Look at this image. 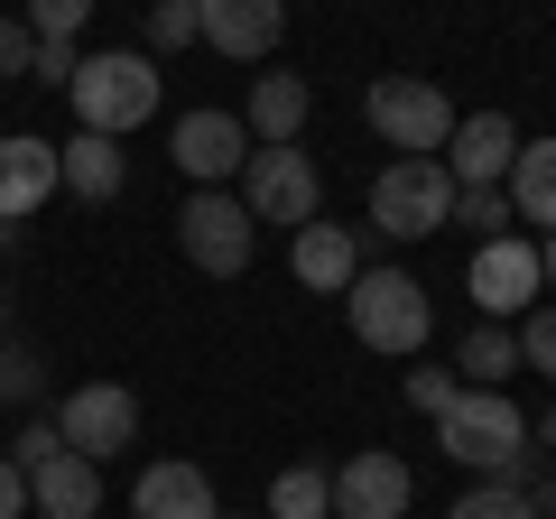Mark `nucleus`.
Masks as SVG:
<instances>
[{
    "label": "nucleus",
    "mask_w": 556,
    "mask_h": 519,
    "mask_svg": "<svg viewBox=\"0 0 556 519\" xmlns=\"http://www.w3.org/2000/svg\"><path fill=\"white\" fill-rule=\"evenodd\" d=\"M65 102H75L84 130L130 140L139 121H159V56H149V47H93V56L75 65V84H65Z\"/></svg>",
    "instance_id": "obj_1"
},
{
    "label": "nucleus",
    "mask_w": 556,
    "mask_h": 519,
    "mask_svg": "<svg viewBox=\"0 0 556 519\" xmlns=\"http://www.w3.org/2000/svg\"><path fill=\"white\" fill-rule=\"evenodd\" d=\"M343 316H353V334L371 343V353H390V362L427 353V334H437L427 279H408V269H371V260H362V279L343 288Z\"/></svg>",
    "instance_id": "obj_2"
},
{
    "label": "nucleus",
    "mask_w": 556,
    "mask_h": 519,
    "mask_svg": "<svg viewBox=\"0 0 556 519\" xmlns=\"http://www.w3.org/2000/svg\"><path fill=\"white\" fill-rule=\"evenodd\" d=\"M437 445L455 473H501V464L529 445V408L510 390H455V408L437 418Z\"/></svg>",
    "instance_id": "obj_3"
},
{
    "label": "nucleus",
    "mask_w": 556,
    "mask_h": 519,
    "mask_svg": "<svg viewBox=\"0 0 556 519\" xmlns=\"http://www.w3.org/2000/svg\"><path fill=\"white\" fill-rule=\"evenodd\" d=\"M455 223V177L445 159H390L371 177V232L380 241H427Z\"/></svg>",
    "instance_id": "obj_4"
},
{
    "label": "nucleus",
    "mask_w": 556,
    "mask_h": 519,
    "mask_svg": "<svg viewBox=\"0 0 556 519\" xmlns=\"http://www.w3.org/2000/svg\"><path fill=\"white\" fill-rule=\"evenodd\" d=\"M241 214L251 223H288V232H298V223H316L325 214V167H316V149H251V159H241Z\"/></svg>",
    "instance_id": "obj_5"
},
{
    "label": "nucleus",
    "mask_w": 556,
    "mask_h": 519,
    "mask_svg": "<svg viewBox=\"0 0 556 519\" xmlns=\"http://www.w3.org/2000/svg\"><path fill=\"white\" fill-rule=\"evenodd\" d=\"M362 112H371V130L399 149V159H437V149L455 140V102H445V84H427V75H380L371 93H362Z\"/></svg>",
    "instance_id": "obj_6"
},
{
    "label": "nucleus",
    "mask_w": 556,
    "mask_h": 519,
    "mask_svg": "<svg viewBox=\"0 0 556 519\" xmlns=\"http://www.w3.org/2000/svg\"><path fill=\"white\" fill-rule=\"evenodd\" d=\"M251 241H260V223L241 214V195H223V186H195V195L177 204V251L195 260L204 279H241V269H251Z\"/></svg>",
    "instance_id": "obj_7"
},
{
    "label": "nucleus",
    "mask_w": 556,
    "mask_h": 519,
    "mask_svg": "<svg viewBox=\"0 0 556 519\" xmlns=\"http://www.w3.org/2000/svg\"><path fill=\"white\" fill-rule=\"evenodd\" d=\"M538 288H547V279H538V241H519V232L482 241L473 269H464V298H473L492 325H519V316L538 306Z\"/></svg>",
    "instance_id": "obj_8"
},
{
    "label": "nucleus",
    "mask_w": 556,
    "mask_h": 519,
    "mask_svg": "<svg viewBox=\"0 0 556 519\" xmlns=\"http://www.w3.org/2000/svg\"><path fill=\"white\" fill-rule=\"evenodd\" d=\"M56 436L75 445V455L112 464L121 445L139 436V400L121 390V380H84V390H65V400H56Z\"/></svg>",
    "instance_id": "obj_9"
},
{
    "label": "nucleus",
    "mask_w": 556,
    "mask_h": 519,
    "mask_svg": "<svg viewBox=\"0 0 556 519\" xmlns=\"http://www.w3.org/2000/svg\"><path fill=\"white\" fill-rule=\"evenodd\" d=\"M408 501H417V473L390 445H362L334 473V519H408Z\"/></svg>",
    "instance_id": "obj_10"
},
{
    "label": "nucleus",
    "mask_w": 556,
    "mask_h": 519,
    "mask_svg": "<svg viewBox=\"0 0 556 519\" xmlns=\"http://www.w3.org/2000/svg\"><path fill=\"white\" fill-rule=\"evenodd\" d=\"M167 159H177L195 186H223V177H241V159H251V130H241V112H177Z\"/></svg>",
    "instance_id": "obj_11"
},
{
    "label": "nucleus",
    "mask_w": 556,
    "mask_h": 519,
    "mask_svg": "<svg viewBox=\"0 0 556 519\" xmlns=\"http://www.w3.org/2000/svg\"><path fill=\"white\" fill-rule=\"evenodd\" d=\"M437 159H445V177H455V195H464V186H501L510 159H519V121L510 112H464L455 140H445Z\"/></svg>",
    "instance_id": "obj_12"
},
{
    "label": "nucleus",
    "mask_w": 556,
    "mask_h": 519,
    "mask_svg": "<svg viewBox=\"0 0 556 519\" xmlns=\"http://www.w3.org/2000/svg\"><path fill=\"white\" fill-rule=\"evenodd\" d=\"M288 269H298V288H316V298H343V288L362 279V232L353 223H298L288 232Z\"/></svg>",
    "instance_id": "obj_13"
},
{
    "label": "nucleus",
    "mask_w": 556,
    "mask_h": 519,
    "mask_svg": "<svg viewBox=\"0 0 556 519\" xmlns=\"http://www.w3.org/2000/svg\"><path fill=\"white\" fill-rule=\"evenodd\" d=\"M195 20H204V47L232 65L269 56L278 38H288V0H195Z\"/></svg>",
    "instance_id": "obj_14"
},
{
    "label": "nucleus",
    "mask_w": 556,
    "mask_h": 519,
    "mask_svg": "<svg viewBox=\"0 0 556 519\" xmlns=\"http://www.w3.org/2000/svg\"><path fill=\"white\" fill-rule=\"evenodd\" d=\"M56 186L84 195V204H112L130 186V149L102 140V130H75V140H56Z\"/></svg>",
    "instance_id": "obj_15"
},
{
    "label": "nucleus",
    "mask_w": 556,
    "mask_h": 519,
    "mask_svg": "<svg viewBox=\"0 0 556 519\" xmlns=\"http://www.w3.org/2000/svg\"><path fill=\"white\" fill-rule=\"evenodd\" d=\"M28 510H38V519H93L102 510V464L75 455V445L47 455L38 473H28Z\"/></svg>",
    "instance_id": "obj_16"
},
{
    "label": "nucleus",
    "mask_w": 556,
    "mask_h": 519,
    "mask_svg": "<svg viewBox=\"0 0 556 519\" xmlns=\"http://www.w3.org/2000/svg\"><path fill=\"white\" fill-rule=\"evenodd\" d=\"M47 195H56V140H38V130L0 140V223H28Z\"/></svg>",
    "instance_id": "obj_17"
},
{
    "label": "nucleus",
    "mask_w": 556,
    "mask_h": 519,
    "mask_svg": "<svg viewBox=\"0 0 556 519\" xmlns=\"http://www.w3.org/2000/svg\"><path fill=\"white\" fill-rule=\"evenodd\" d=\"M306 112H316V84L306 75H260L251 102H241V130H251V149H288L306 130Z\"/></svg>",
    "instance_id": "obj_18"
},
{
    "label": "nucleus",
    "mask_w": 556,
    "mask_h": 519,
    "mask_svg": "<svg viewBox=\"0 0 556 519\" xmlns=\"http://www.w3.org/2000/svg\"><path fill=\"white\" fill-rule=\"evenodd\" d=\"M130 519H214V482L195 464H149L130 482Z\"/></svg>",
    "instance_id": "obj_19"
},
{
    "label": "nucleus",
    "mask_w": 556,
    "mask_h": 519,
    "mask_svg": "<svg viewBox=\"0 0 556 519\" xmlns=\"http://www.w3.org/2000/svg\"><path fill=\"white\" fill-rule=\"evenodd\" d=\"M501 195H510L519 223H538V241L556 232V140H519L510 177H501Z\"/></svg>",
    "instance_id": "obj_20"
},
{
    "label": "nucleus",
    "mask_w": 556,
    "mask_h": 519,
    "mask_svg": "<svg viewBox=\"0 0 556 519\" xmlns=\"http://www.w3.org/2000/svg\"><path fill=\"white\" fill-rule=\"evenodd\" d=\"M510 371H519V334L482 316L473 334H464V353H455V380H464V390H501Z\"/></svg>",
    "instance_id": "obj_21"
},
{
    "label": "nucleus",
    "mask_w": 556,
    "mask_h": 519,
    "mask_svg": "<svg viewBox=\"0 0 556 519\" xmlns=\"http://www.w3.org/2000/svg\"><path fill=\"white\" fill-rule=\"evenodd\" d=\"M269 519H334V473L325 464H288L269 482Z\"/></svg>",
    "instance_id": "obj_22"
},
{
    "label": "nucleus",
    "mask_w": 556,
    "mask_h": 519,
    "mask_svg": "<svg viewBox=\"0 0 556 519\" xmlns=\"http://www.w3.org/2000/svg\"><path fill=\"white\" fill-rule=\"evenodd\" d=\"M38 390H47V353L20 334V325H0V408H10V400H38Z\"/></svg>",
    "instance_id": "obj_23"
},
{
    "label": "nucleus",
    "mask_w": 556,
    "mask_h": 519,
    "mask_svg": "<svg viewBox=\"0 0 556 519\" xmlns=\"http://www.w3.org/2000/svg\"><path fill=\"white\" fill-rule=\"evenodd\" d=\"M445 519H538V510L501 473H482V482H464V492H455V510H445Z\"/></svg>",
    "instance_id": "obj_24"
},
{
    "label": "nucleus",
    "mask_w": 556,
    "mask_h": 519,
    "mask_svg": "<svg viewBox=\"0 0 556 519\" xmlns=\"http://www.w3.org/2000/svg\"><path fill=\"white\" fill-rule=\"evenodd\" d=\"M149 47H159V56H177V47H204L195 0H149Z\"/></svg>",
    "instance_id": "obj_25"
},
{
    "label": "nucleus",
    "mask_w": 556,
    "mask_h": 519,
    "mask_svg": "<svg viewBox=\"0 0 556 519\" xmlns=\"http://www.w3.org/2000/svg\"><path fill=\"white\" fill-rule=\"evenodd\" d=\"M455 214H464V232H473V241H501V232L519 223L501 186H464V195H455Z\"/></svg>",
    "instance_id": "obj_26"
},
{
    "label": "nucleus",
    "mask_w": 556,
    "mask_h": 519,
    "mask_svg": "<svg viewBox=\"0 0 556 519\" xmlns=\"http://www.w3.org/2000/svg\"><path fill=\"white\" fill-rule=\"evenodd\" d=\"M510 334H519V371L556 380V306H529V316H519Z\"/></svg>",
    "instance_id": "obj_27"
},
{
    "label": "nucleus",
    "mask_w": 556,
    "mask_h": 519,
    "mask_svg": "<svg viewBox=\"0 0 556 519\" xmlns=\"http://www.w3.org/2000/svg\"><path fill=\"white\" fill-rule=\"evenodd\" d=\"M20 20L38 28V38H75V28L93 20V0H20Z\"/></svg>",
    "instance_id": "obj_28"
},
{
    "label": "nucleus",
    "mask_w": 556,
    "mask_h": 519,
    "mask_svg": "<svg viewBox=\"0 0 556 519\" xmlns=\"http://www.w3.org/2000/svg\"><path fill=\"white\" fill-rule=\"evenodd\" d=\"M28 65H38V28L0 10V84H28Z\"/></svg>",
    "instance_id": "obj_29"
},
{
    "label": "nucleus",
    "mask_w": 556,
    "mask_h": 519,
    "mask_svg": "<svg viewBox=\"0 0 556 519\" xmlns=\"http://www.w3.org/2000/svg\"><path fill=\"white\" fill-rule=\"evenodd\" d=\"M75 65H84V47H75V38H38V65H28V84H56V93H65V84H75Z\"/></svg>",
    "instance_id": "obj_30"
},
{
    "label": "nucleus",
    "mask_w": 556,
    "mask_h": 519,
    "mask_svg": "<svg viewBox=\"0 0 556 519\" xmlns=\"http://www.w3.org/2000/svg\"><path fill=\"white\" fill-rule=\"evenodd\" d=\"M455 390H464L455 371H408V408H417V418H445V408H455Z\"/></svg>",
    "instance_id": "obj_31"
},
{
    "label": "nucleus",
    "mask_w": 556,
    "mask_h": 519,
    "mask_svg": "<svg viewBox=\"0 0 556 519\" xmlns=\"http://www.w3.org/2000/svg\"><path fill=\"white\" fill-rule=\"evenodd\" d=\"M47 455H65V436H56V418H28V427H20V445H10V464H20V473H38Z\"/></svg>",
    "instance_id": "obj_32"
},
{
    "label": "nucleus",
    "mask_w": 556,
    "mask_h": 519,
    "mask_svg": "<svg viewBox=\"0 0 556 519\" xmlns=\"http://www.w3.org/2000/svg\"><path fill=\"white\" fill-rule=\"evenodd\" d=\"M0 519H28V473L0 455Z\"/></svg>",
    "instance_id": "obj_33"
},
{
    "label": "nucleus",
    "mask_w": 556,
    "mask_h": 519,
    "mask_svg": "<svg viewBox=\"0 0 556 519\" xmlns=\"http://www.w3.org/2000/svg\"><path fill=\"white\" fill-rule=\"evenodd\" d=\"M529 455H556V408H538V427H529Z\"/></svg>",
    "instance_id": "obj_34"
},
{
    "label": "nucleus",
    "mask_w": 556,
    "mask_h": 519,
    "mask_svg": "<svg viewBox=\"0 0 556 519\" xmlns=\"http://www.w3.org/2000/svg\"><path fill=\"white\" fill-rule=\"evenodd\" d=\"M28 251V223H0V260H20Z\"/></svg>",
    "instance_id": "obj_35"
},
{
    "label": "nucleus",
    "mask_w": 556,
    "mask_h": 519,
    "mask_svg": "<svg viewBox=\"0 0 556 519\" xmlns=\"http://www.w3.org/2000/svg\"><path fill=\"white\" fill-rule=\"evenodd\" d=\"M538 279H547V288H556V232H547V241H538Z\"/></svg>",
    "instance_id": "obj_36"
},
{
    "label": "nucleus",
    "mask_w": 556,
    "mask_h": 519,
    "mask_svg": "<svg viewBox=\"0 0 556 519\" xmlns=\"http://www.w3.org/2000/svg\"><path fill=\"white\" fill-rule=\"evenodd\" d=\"M214 519H232V510H214Z\"/></svg>",
    "instance_id": "obj_37"
},
{
    "label": "nucleus",
    "mask_w": 556,
    "mask_h": 519,
    "mask_svg": "<svg viewBox=\"0 0 556 519\" xmlns=\"http://www.w3.org/2000/svg\"><path fill=\"white\" fill-rule=\"evenodd\" d=\"M0 325H10V316H0Z\"/></svg>",
    "instance_id": "obj_38"
},
{
    "label": "nucleus",
    "mask_w": 556,
    "mask_h": 519,
    "mask_svg": "<svg viewBox=\"0 0 556 519\" xmlns=\"http://www.w3.org/2000/svg\"><path fill=\"white\" fill-rule=\"evenodd\" d=\"M547 519H556V510H547Z\"/></svg>",
    "instance_id": "obj_39"
}]
</instances>
